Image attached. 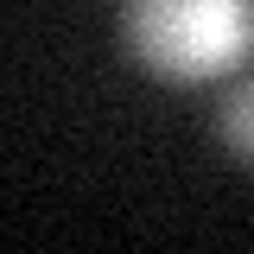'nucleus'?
<instances>
[{"label": "nucleus", "mask_w": 254, "mask_h": 254, "mask_svg": "<svg viewBox=\"0 0 254 254\" xmlns=\"http://www.w3.org/2000/svg\"><path fill=\"white\" fill-rule=\"evenodd\" d=\"M121 45L159 83H216L254 58V0H121Z\"/></svg>", "instance_id": "obj_1"}, {"label": "nucleus", "mask_w": 254, "mask_h": 254, "mask_svg": "<svg viewBox=\"0 0 254 254\" xmlns=\"http://www.w3.org/2000/svg\"><path fill=\"white\" fill-rule=\"evenodd\" d=\"M216 140H222V153L235 159V165H254V70L222 95V108H216Z\"/></svg>", "instance_id": "obj_2"}]
</instances>
